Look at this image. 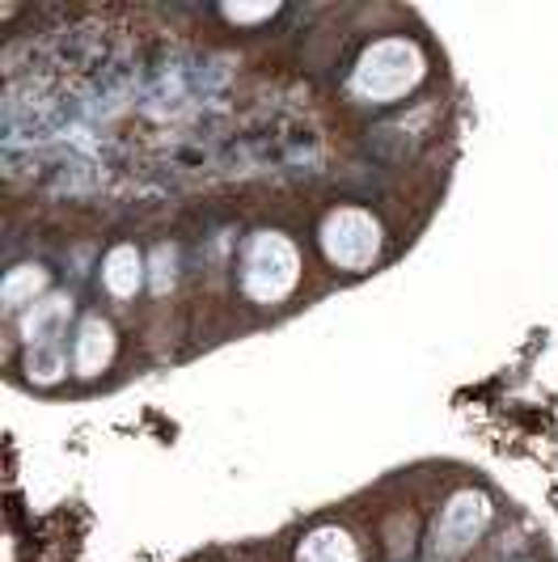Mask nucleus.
<instances>
[{"mask_svg": "<svg viewBox=\"0 0 558 562\" xmlns=\"http://www.w3.org/2000/svg\"><path fill=\"white\" fill-rule=\"evenodd\" d=\"M423 77V56H418L415 43L406 38H381L377 47H368L356 68V93L368 102H393L402 93H411L415 81Z\"/></svg>", "mask_w": 558, "mask_h": 562, "instance_id": "f257e3e1", "label": "nucleus"}, {"mask_svg": "<svg viewBox=\"0 0 558 562\" xmlns=\"http://www.w3.org/2000/svg\"><path fill=\"white\" fill-rule=\"evenodd\" d=\"M297 276H301V250L279 233H258L246 250V276H242L254 301L263 305L283 301L297 288Z\"/></svg>", "mask_w": 558, "mask_h": 562, "instance_id": "f03ea898", "label": "nucleus"}, {"mask_svg": "<svg viewBox=\"0 0 558 562\" xmlns=\"http://www.w3.org/2000/svg\"><path fill=\"white\" fill-rule=\"evenodd\" d=\"M322 250L343 271H364L381 250V228L360 207H338L322 225Z\"/></svg>", "mask_w": 558, "mask_h": 562, "instance_id": "7ed1b4c3", "label": "nucleus"}, {"mask_svg": "<svg viewBox=\"0 0 558 562\" xmlns=\"http://www.w3.org/2000/svg\"><path fill=\"white\" fill-rule=\"evenodd\" d=\"M491 520V504L482 495H457L453 504L440 512L436 529H432V562H457L470 546H475L482 529Z\"/></svg>", "mask_w": 558, "mask_h": 562, "instance_id": "20e7f679", "label": "nucleus"}, {"mask_svg": "<svg viewBox=\"0 0 558 562\" xmlns=\"http://www.w3.org/2000/svg\"><path fill=\"white\" fill-rule=\"evenodd\" d=\"M111 356H114L111 326L102 317H89L81 326V342H77V372L93 376V372H102V368L111 364Z\"/></svg>", "mask_w": 558, "mask_h": 562, "instance_id": "39448f33", "label": "nucleus"}, {"mask_svg": "<svg viewBox=\"0 0 558 562\" xmlns=\"http://www.w3.org/2000/svg\"><path fill=\"white\" fill-rule=\"evenodd\" d=\"M297 562H360V550L343 529H317L301 541Z\"/></svg>", "mask_w": 558, "mask_h": 562, "instance_id": "423d86ee", "label": "nucleus"}, {"mask_svg": "<svg viewBox=\"0 0 558 562\" xmlns=\"http://www.w3.org/2000/svg\"><path fill=\"white\" fill-rule=\"evenodd\" d=\"M102 280L114 296H132L140 288V254L132 246H114L102 262Z\"/></svg>", "mask_w": 558, "mask_h": 562, "instance_id": "0eeeda50", "label": "nucleus"}, {"mask_svg": "<svg viewBox=\"0 0 558 562\" xmlns=\"http://www.w3.org/2000/svg\"><path fill=\"white\" fill-rule=\"evenodd\" d=\"M64 317H68V301H64V296H52V301H43L38 310H30L26 326H22V330H26V342H34V347H38V342H52Z\"/></svg>", "mask_w": 558, "mask_h": 562, "instance_id": "6e6552de", "label": "nucleus"}, {"mask_svg": "<svg viewBox=\"0 0 558 562\" xmlns=\"http://www.w3.org/2000/svg\"><path fill=\"white\" fill-rule=\"evenodd\" d=\"M43 283H47V276H43L38 267H18V271L4 280V305H9V310H18V305H22V296H34Z\"/></svg>", "mask_w": 558, "mask_h": 562, "instance_id": "1a4fd4ad", "label": "nucleus"}, {"mask_svg": "<svg viewBox=\"0 0 558 562\" xmlns=\"http://www.w3.org/2000/svg\"><path fill=\"white\" fill-rule=\"evenodd\" d=\"M30 372H34L38 381H56L59 372H64V360H59L56 342H38V351L30 356Z\"/></svg>", "mask_w": 558, "mask_h": 562, "instance_id": "9d476101", "label": "nucleus"}, {"mask_svg": "<svg viewBox=\"0 0 558 562\" xmlns=\"http://www.w3.org/2000/svg\"><path fill=\"white\" fill-rule=\"evenodd\" d=\"M276 9L271 4H258V9H242V4H228L224 9V18H233V22H254V18H271Z\"/></svg>", "mask_w": 558, "mask_h": 562, "instance_id": "9b49d317", "label": "nucleus"}]
</instances>
